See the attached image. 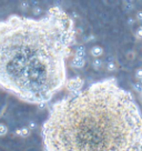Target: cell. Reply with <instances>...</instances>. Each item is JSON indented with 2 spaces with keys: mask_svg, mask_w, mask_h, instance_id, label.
I'll return each instance as SVG.
<instances>
[{
  "mask_svg": "<svg viewBox=\"0 0 142 151\" xmlns=\"http://www.w3.org/2000/svg\"><path fill=\"white\" fill-rule=\"evenodd\" d=\"M44 151H140L142 114L114 78L52 104L41 128Z\"/></svg>",
  "mask_w": 142,
  "mask_h": 151,
  "instance_id": "2",
  "label": "cell"
},
{
  "mask_svg": "<svg viewBox=\"0 0 142 151\" xmlns=\"http://www.w3.org/2000/svg\"><path fill=\"white\" fill-rule=\"evenodd\" d=\"M137 18L139 19V20H140V21H142V11H141V12H139V14H138Z\"/></svg>",
  "mask_w": 142,
  "mask_h": 151,
  "instance_id": "17",
  "label": "cell"
},
{
  "mask_svg": "<svg viewBox=\"0 0 142 151\" xmlns=\"http://www.w3.org/2000/svg\"><path fill=\"white\" fill-rule=\"evenodd\" d=\"M29 8H30V2H29V1H27V0H24V1L20 4V9L22 10L24 12L28 11Z\"/></svg>",
  "mask_w": 142,
  "mask_h": 151,
  "instance_id": "11",
  "label": "cell"
},
{
  "mask_svg": "<svg viewBox=\"0 0 142 151\" xmlns=\"http://www.w3.org/2000/svg\"><path fill=\"white\" fill-rule=\"evenodd\" d=\"M26 151H38V150H37V149H33L32 148V149H28V150H26Z\"/></svg>",
  "mask_w": 142,
  "mask_h": 151,
  "instance_id": "18",
  "label": "cell"
},
{
  "mask_svg": "<svg viewBox=\"0 0 142 151\" xmlns=\"http://www.w3.org/2000/svg\"><path fill=\"white\" fill-rule=\"evenodd\" d=\"M136 36L139 39H142V27H139V29H138L137 32H136Z\"/></svg>",
  "mask_w": 142,
  "mask_h": 151,
  "instance_id": "16",
  "label": "cell"
},
{
  "mask_svg": "<svg viewBox=\"0 0 142 151\" xmlns=\"http://www.w3.org/2000/svg\"><path fill=\"white\" fill-rule=\"evenodd\" d=\"M83 85H85V81H83L82 78H80V77H75V78H71L69 80H67L65 87H67V89H68L69 92L75 93V92L80 91L82 89Z\"/></svg>",
  "mask_w": 142,
  "mask_h": 151,
  "instance_id": "3",
  "label": "cell"
},
{
  "mask_svg": "<svg viewBox=\"0 0 142 151\" xmlns=\"http://www.w3.org/2000/svg\"><path fill=\"white\" fill-rule=\"evenodd\" d=\"M91 66L95 70H100L102 67H103V61L100 59V58H95L92 62H91Z\"/></svg>",
  "mask_w": 142,
  "mask_h": 151,
  "instance_id": "7",
  "label": "cell"
},
{
  "mask_svg": "<svg viewBox=\"0 0 142 151\" xmlns=\"http://www.w3.org/2000/svg\"><path fill=\"white\" fill-rule=\"evenodd\" d=\"M73 56L82 57V58H85V47H79V48H77V50L75 51V55H73Z\"/></svg>",
  "mask_w": 142,
  "mask_h": 151,
  "instance_id": "9",
  "label": "cell"
},
{
  "mask_svg": "<svg viewBox=\"0 0 142 151\" xmlns=\"http://www.w3.org/2000/svg\"><path fill=\"white\" fill-rule=\"evenodd\" d=\"M133 89L136 90L137 92H139V93H141L142 83H141V82H136V83H133Z\"/></svg>",
  "mask_w": 142,
  "mask_h": 151,
  "instance_id": "14",
  "label": "cell"
},
{
  "mask_svg": "<svg viewBox=\"0 0 142 151\" xmlns=\"http://www.w3.org/2000/svg\"><path fill=\"white\" fill-rule=\"evenodd\" d=\"M70 66L72 68H75V69H82L85 66V58L73 56V58L71 59L70 61Z\"/></svg>",
  "mask_w": 142,
  "mask_h": 151,
  "instance_id": "4",
  "label": "cell"
},
{
  "mask_svg": "<svg viewBox=\"0 0 142 151\" xmlns=\"http://www.w3.org/2000/svg\"><path fill=\"white\" fill-rule=\"evenodd\" d=\"M134 76H136V79H137L139 82H141L142 83V69H137L136 72H134Z\"/></svg>",
  "mask_w": 142,
  "mask_h": 151,
  "instance_id": "13",
  "label": "cell"
},
{
  "mask_svg": "<svg viewBox=\"0 0 142 151\" xmlns=\"http://www.w3.org/2000/svg\"><path fill=\"white\" fill-rule=\"evenodd\" d=\"M42 12H43V10L40 8V7H33L32 8V14L33 16H41L42 14Z\"/></svg>",
  "mask_w": 142,
  "mask_h": 151,
  "instance_id": "12",
  "label": "cell"
},
{
  "mask_svg": "<svg viewBox=\"0 0 142 151\" xmlns=\"http://www.w3.org/2000/svg\"><path fill=\"white\" fill-rule=\"evenodd\" d=\"M105 69L109 72H113V71L117 70V63L114 61H109L107 63V66H105Z\"/></svg>",
  "mask_w": 142,
  "mask_h": 151,
  "instance_id": "8",
  "label": "cell"
},
{
  "mask_svg": "<svg viewBox=\"0 0 142 151\" xmlns=\"http://www.w3.org/2000/svg\"><path fill=\"white\" fill-rule=\"evenodd\" d=\"M76 27L60 7L42 17L11 14L0 21V89L43 106L66 86Z\"/></svg>",
  "mask_w": 142,
  "mask_h": 151,
  "instance_id": "1",
  "label": "cell"
},
{
  "mask_svg": "<svg viewBox=\"0 0 142 151\" xmlns=\"http://www.w3.org/2000/svg\"><path fill=\"white\" fill-rule=\"evenodd\" d=\"M30 133H31V130L29 129L28 127H22V128H19V129H17L16 130V134L17 136H19L21 138H27L30 136Z\"/></svg>",
  "mask_w": 142,
  "mask_h": 151,
  "instance_id": "6",
  "label": "cell"
},
{
  "mask_svg": "<svg viewBox=\"0 0 142 151\" xmlns=\"http://www.w3.org/2000/svg\"><path fill=\"white\" fill-rule=\"evenodd\" d=\"M90 55L93 58H100L103 55V48L100 47V46H93L90 49Z\"/></svg>",
  "mask_w": 142,
  "mask_h": 151,
  "instance_id": "5",
  "label": "cell"
},
{
  "mask_svg": "<svg viewBox=\"0 0 142 151\" xmlns=\"http://www.w3.org/2000/svg\"><path fill=\"white\" fill-rule=\"evenodd\" d=\"M37 123L34 122V121H29V123H28V128L32 131V130H34V129H37Z\"/></svg>",
  "mask_w": 142,
  "mask_h": 151,
  "instance_id": "15",
  "label": "cell"
},
{
  "mask_svg": "<svg viewBox=\"0 0 142 151\" xmlns=\"http://www.w3.org/2000/svg\"><path fill=\"white\" fill-rule=\"evenodd\" d=\"M8 127L6 126L5 123H1L0 122V137H5L6 134L8 133Z\"/></svg>",
  "mask_w": 142,
  "mask_h": 151,
  "instance_id": "10",
  "label": "cell"
},
{
  "mask_svg": "<svg viewBox=\"0 0 142 151\" xmlns=\"http://www.w3.org/2000/svg\"><path fill=\"white\" fill-rule=\"evenodd\" d=\"M141 97H142V91H141Z\"/></svg>",
  "mask_w": 142,
  "mask_h": 151,
  "instance_id": "19",
  "label": "cell"
}]
</instances>
